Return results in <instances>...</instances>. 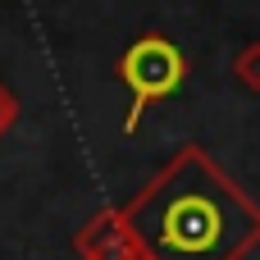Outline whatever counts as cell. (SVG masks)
Segmentation results:
<instances>
[{
    "instance_id": "6da1fadb",
    "label": "cell",
    "mask_w": 260,
    "mask_h": 260,
    "mask_svg": "<svg viewBox=\"0 0 260 260\" xmlns=\"http://www.w3.org/2000/svg\"><path fill=\"white\" fill-rule=\"evenodd\" d=\"M123 219L146 260H247L260 247V206L201 146H183Z\"/></svg>"
},
{
    "instance_id": "7a4b0ae2",
    "label": "cell",
    "mask_w": 260,
    "mask_h": 260,
    "mask_svg": "<svg viewBox=\"0 0 260 260\" xmlns=\"http://www.w3.org/2000/svg\"><path fill=\"white\" fill-rule=\"evenodd\" d=\"M119 78L133 96L128 105V119H123V133H137L146 105L174 96L183 82H187V55L169 41V37H137L123 55H119Z\"/></svg>"
},
{
    "instance_id": "3957f363",
    "label": "cell",
    "mask_w": 260,
    "mask_h": 260,
    "mask_svg": "<svg viewBox=\"0 0 260 260\" xmlns=\"http://www.w3.org/2000/svg\"><path fill=\"white\" fill-rule=\"evenodd\" d=\"M73 251L82 260H146L137 233L128 229L123 210H96L78 233H73Z\"/></svg>"
},
{
    "instance_id": "277c9868",
    "label": "cell",
    "mask_w": 260,
    "mask_h": 260,
    "mask_svg": "<svg viewBox=\"0 0 260 260\" xmlns=\"http://www.w3.org/2000/svg\"><path fill=\"white\" fill-rule=\"evenodd\" d=\"M233 78H238V87H247V91H256V96H260V41H251V46L238 50V59H233Z\"/></svg>"
},
{
    "instance_id": "5b68a950",
    "label": "cell",
    "mask_w": 260,
    "mask_h": 260,
    "mask_svg": "<svg viewBox=\"0 0 260 260\" xmlns=\"http://www.w3.org/2000/svg\"><path fill=\"white\" fill-rule=\"evenodd\" d=\"M14 123H18V96H14V91L0 82V137H5Z\"/></svg>"
}]
</instances>
